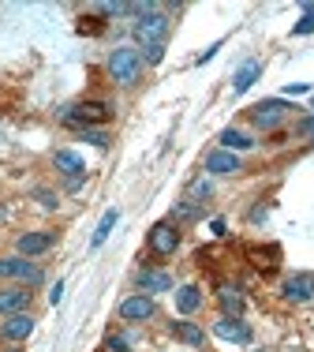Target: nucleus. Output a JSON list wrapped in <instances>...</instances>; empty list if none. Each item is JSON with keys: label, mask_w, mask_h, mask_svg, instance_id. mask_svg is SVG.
Here are the masks:
<instances>
[{"label": "nucleus", "mask_w": 314, "mask_h": 352, "mask_svg": "<svg viewBox=\"0 0 314 352\" xmlns=\"http://www.w3.org/2000/svg\"><path fill=\"white\" fill-rule=\"evenodd\" d=\"M138 72H143V53H138V49L120 45V49L109 53V75L120 82V87H135Z\"/></svg>", "instance_id": "f257e3e1"}, {"label": "nucleus", "mask_w": 314, "mask_h": 352, "mask_svg": "<svg viewBox=\"0 0 314 352\" xmlns=\"http://www.w3.org/2000/svg\"><path fill=\"white\" fill-rule=\"evenodd\" d=\"M165 38H169V19L161 12H154V8H146L135 23V41L143 49H157V45H165Z\"/></svg>", "instance_id": "f03ea898"}, {"label": "nucleus", "mask_w": 314, "mask_h": 352, "mask_svg": "<svg viewBox=\"0 0 314 352\" xmlns=\"http://www.w3.org/2000/svg\"><path fill=\"white\" fill-rule=\"evenodd\" d=\"M112 116V105H105V102H79V105H71L68 113H64V124H75V128H90V124H105Z\"/></svg>", "instance_id": "7ed1b4c3"}, {"label": "nucleus", "mask_w": 314, "mask_h": 352, "mask_svg": "<svg viewBox=\"0 0 314 352\" xmlns=\"http://www.w3.org/2000/svg\"><path fill=\"white\" fill-rule=\"evenodd\" d=\"M213 333H217L221 341H232V345H247V341L254 338L251 326H247L239 315H221L217 322H213Z\"/></svg>", "instance_id": "20e7f679"}, {"label": "nucleus", "mask_w": 314, "mask_h": 352, "mask_svg": "<svg viewBox=\"0 0 314 352\" xmlns=\"http://www.w3.org/2000/svg\"><path fill=\"white\" fill-rule=\"evenodd\" d=\"M285 113H292V105L280 102V98H269V102H258L251 109V124H258V128H277V124L285 120Z\"/></svg>", "instance_id": "39448f33"}, {"label": "nucleus", "mask_w": 314, "mask_h": 352, "mask_svg": "<svg viewBox=\"0 0 314 352\" xmlns=\"http://www.w3.org/2000/svg\"><path fill=\"white\" fill-rule=\"evenodd\" d=\"M154 296H146V292H138V296H128L120 304V318L123 322H146V318H154Z\"/></svg>", "instance_id": "423d86ee"}, {"label": "nucleus", "mask_w": 314, "mask_h": 352, "mask_svg": "<svg viewBox=\"0 0 314 352\" xmlns=\"http://www.w3.org/2000/svg\"><path fill=\"white\" fill-rule=\"evenodd\" d=\"M0 278H15V281H30L38 285L41 281V270L34 263H27V258H0Z\"/></svg>", "instance_id": "0eeeda50"}, {"label": "nucleus", "mask_w": 314, "mask_h": 352, "mask_svg": "<svg viewBox=\"0 0 314 352\" xmlns=\"http://www.w3.org/2000/svg\"><path fill=\"white\" fill-rule=\"evenodd\" d=\"M150 248L157 251V255H172V251L180 248V229L172 221H161L150 229Z\"/></svg>", "instance_id": "6e6552de"}, {"label": "nucleus", "mask_w": 314, "mask_h": 352, "mask_svg": "<svg viewBox=\"0 0 314 352\" xmlns=\"http://www.w3.org/2000/svg\"><path fill=\"white\" fill-rule=\"evenodd\" d=\"M206 173L232 176V173H239V157L232 154V150H213V154H206Z\"/></svg>", "instance_id": "1a4fd4ad"}, {"label": "nucleus", "mask_w": 314, "mask_h": 352, "mask_svg": "<svg viewBox=\"0 0 314 352\" xmlns=\"http://www.w3.org/2000/svg\"><path fill=\"white\" fill-rule=\"evenodd\" d=\"M53 165H56V173H64L71 184H79V180H82V173H86L82 157H79V154H71V150H56V154H53Z\"/></svg>", "instance_id": "9d476101"}, {"label": "nucleus", "mask_w": 314, "mask_h": 352, "mask_svg": "<svg viewBox=\"0 0 314 352\" xmlns=\"http://www.w3.org/2000/svg\"><path fill=\"white\" fill-rule=\"evenodd\" d=\"M0 333H4L8 341H27L30 333H34V318H30L27 311H23V315H8V322L0 326Z\"/></svg>", "instance_id": "9b49d317"}, {"label": "nucleus", "mask_w": 314, "mask_h": 352, "mask_svg": "<svg viewBox=\"0 0 314 352\" xmlns=\"http://www.w3.org/2000/svg\"><path fill=\"white\" fill-rule=\"evenodd\" d=\"M27 307H30L27 289H4L0 292V315H23Z\"/></svg>", "instance_id": "f8f14e48"}, {"label": "nucleus", "mask_w": 314, "mask_h": 352, "mask_svg": "<svg viewBox=\"0 0 314 352\" xmlns=\"http://www.w3.org/2000/svg\"><path fill=\"white\" fill-rule=\"evenodd\" d=\"M15 248H19L23 258H27V255H41V251L53 248V232H23Z\"/></svg>", "instance_id": "ddd939ff"}, {"label": "nucleus", "mask_w": 314, "mask_h": 352, "mask_svg": "<svg viewBox=\"0 0 314 352\" xmlns=\"http://www.w3.org/2000/svg\"><path fill=\"white\" fill-rule=\"evenodd\" d=\"M138 289L146 292V296H150V292H169L172 289V278L165 270H138Z\"/></svg>", "instance_id": "4468645a"}, {"label": "nucleus", "mask_w": 314, "mask_h": 352, "mask_svg": "<svg viewBox=\"0 0 314 352\" xmlns=\"http://www.w3.org/2000/svg\"><path fill=\"white\" fill-rule=\"evenodd\" d=\"M311 292H314V278H311V274H300V278H288L285 281V300H292V304L311 300Z\"/></svg>", "instance_id": "2eb2a0df"}, {"label": "nucleus", "mask_w": 314, "mask_h": 352, "mask_svg": "<svg viewBox=\"0 0 314 352\" xmlns=\"http://www.w3.org/2000/svg\"><path fill=\"white\" fill-rule=\"evenodd\" d=\"M258 75H262V64H258V60H247L243 68H239V72L232 75V90H236V94H243V90H251L254 82H258Z\"/></svg>", "instance_id": "dca6fc26"}, {"label": "nucleus", "mask_w": 314, "mask_h": 352, "mask_svg": "<svg viewBox=\"0 0 314 352\" xmlns=\"http://www.w3.org/2000/svg\"><path fill=\"white\" fill-rule=\"evenodd\" d=\"M198 307H202V292H198L195 285L176 289V311H180V315H195Z\"/></svg>", "instance_id": "f3484780"}, {"label": "nucleus", "mask_w": 314, "mask_h": 352, "mask_svg": "<svg viewBox=\"0 0 314 352\" xmlns=\"http://www.w3.org/2000/svg\"><path fill=\"white\" fill-rule=\"evenodd\" d=\"M251 146H254V139L243 135V131H236V128L221 131V150H232V154H239V150H251Z\"/></svg>", "instance_id": "a211bd4d"}, {"label": "nucleus", "mask_w": 314, "mask_h": 352, "mask_svg": "<svg viewBox=\"0 0 314 352\" xmlns=\"http://www.w3.org/2000/svg\"><path fill=\"white\" fill-rule=\"evenodd\" d=\"M172 333H176L184 345H195V349H202V341H206V333L198 330L195 322H172Z\"/></svg>", "instance_id": "6ab92c4d"}, {"label": "nucleus", "mask_w": 314, "mask_h": 352, "mask_svg": "<svg viewBox=\"0 0 314 352\" xmlns=\"http://www.w3.org/2000/svg\"><path fill=\"white\" fill-rule=\"evenodd\" d=\"M247 255L254 258V266H262V270H274L277 258H280V248H251Z\"/></svg>", "instance_id": "aec40b11"}, {"label": "nucleus", "mask_w": 314, "mask_h": 352, "mask_svg": "<svg viewBox=\"0 0 314 352\" xmlns=\"http://www.w3.org/2000/svg\"><path fill=\"white\" fill-rule=\"evenodd\" d=\"M117 221H120V214H117V210H109V214L101 217V221H97V232H94V240H90V244L101 248L105 240H109V232H112V225H117Z\"/></svg>", "instance_id": "412c9836"}, {"label": "nucleus", "mask_w": 314, "mask_h": 352, "mask_svg": "<svg viewBox=\"0 0 314 352\" xmlns=\"http://www.w3.org/2000/svg\"><path fill=\"white\" fill-rule=\"evenodd\" d=\"M221 307H225L228 315H239V311H243V296H239V289L225 285V289H221Z\"/></svg>", "instance_id": "4be33fe9"}, {"label": "nucleus", "mask_w": 314, "mask_h": 352, "mask_svg": "<svg viewBox=\"0 0 314 352\" xmlns=\"http://www.w3.org/2000/svg\"><path fill=\"white\" fill-rule=\"evenodd\" d=\"M292 34H295V38H303V34H314V4H307V8H303L300 23L292 27Z\"/></svg>", "instance_id": "5701e85b"}, {"label": "nucleus", "mask_w": 314, "mask_h": 352, "mask_svg": "<svg viewBox=\"0 0 314 352\" xmlns=\"http://www.w3.org/2000/svg\"><path fill=\"white\" fill-rule=\"evenodd\" d=\"M79 135H82V142H94V146H109V135H105V131H97V128H82Z\"/></svg>", "instance_id": "b1692460"}, {"label": "nucleus", "mask_w": 314, "mask_h": 352, "mask_svg": "<svg viewBox=\"0 0 314 352\" xmlns=\"http://www.w3.org/2000/svg\"><path fill=\"white\" fill-rule=\"evenodd\" d=\"M34 199H38L41 206H45V210H56V206H60V203H56V195H53L49 188H38V191H34Z\"/></svg>", "instance_id": "393cba45"}, {"label": "nucleus", "mask_w": 314, "mask_h": 352, "mask_svg": "<svg viewBox=\"0 0 314 352\" xmlns=\"http://www.w3.org/2000/svg\"><path fill=\"white\" fill-rule=\"evenodd\" d=\"M105 349H109V352H128V341H123V338H117V333H112V338L105 341Z\"/></svg>", "instance_id": "a878e982"}, {"label": "nucleus", "mask_w": 314, "mask_h": 352, "mask_svg": "<svg viewBox=\"0 0 314 352\" xmlns=\"http://www.w3.org/2000/svg\"><path fill=\"white\" fill-rule=\"evenodd\" d=\"M300 135H307V139H314V116H307V120H300Z\"/></svg>", "instance_id": "bb28decb"}, {"label": "nucleus", "mask_w": 314, "mask_h": 352, "mask_svg": "<svg viewBox=\"0 0 314 352\" xmlns=\"http://www.w3.org/2000/svg\"><path fill=\"white\" fill-rule=\"evenodd\" d=\"M60 296H64V285L56 281V285H53V292H49V304H60Z\"/></svg>", "instance_id": "cd10ccee"}, {"label": "nucleus", "mask_w": 314, "mask_h": 352, "mask_svg": "<svg viewBox=\"0 0 314 352\" xmlns=\"http://www.w3.org/2000/svg\"><path fill=\"white\" fill-rule=\"evenodd\" d=\"M191 195H210V184H206V180L191 184Z\"/></svg>", "instance_id": "c85d7f7f"}, {"label": "nucleus", "mask_w": 314, "mask_h": 352, "mask_svg": "<svg viewBox=\"0 0 314 352\" xmlns=\"http://www.w3.org/2000/svg\"><path fill=\"white\" fill-rule=\"evenodd\" d=\"M0 221H4V206H0Z\"/></svg>", "instance_id": "c756f323"}, {"label": "nucleus", "mask_w": 314, "mask_h": 352, "mask_svg": "<svg viewBox=\"0 0 314 352\" xmlns=\"http://www.w3.org/2000/svg\"><path fill=\"white\" fill-rule=\"evenodd\" d=\"M8 352H19V349H8Z\"/></svg>", "instance_id": "7c9ffc66"}]
</instances>
